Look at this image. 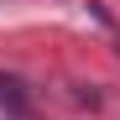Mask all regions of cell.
Here are the masks:
<instances>
[{
	"label": "cell",
	"instance_id": "obj_1",
	"mask_svg": "<svg viewBox=\"0 0 120 120\" xmlns=\"http://www.w3.org/2000/svg\"><path fill=\"white\" fill-rule=\"evenodd\" d=\"M0 105L21 110V84H16V78H0Z\"/></svg>",
	"mask_w": 120,
	"mask_h": 120
}]
</instances>
